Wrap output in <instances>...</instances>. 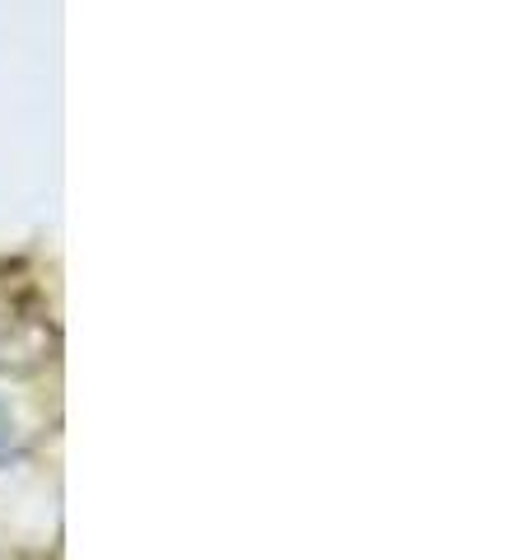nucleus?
I'll use <instances>...</instances> for the list:
<instances>
[{
    "label": "nucleus",
    "mask_w": 532,
    "mask_h": 560,
    "mask_svg": "<svg viewBox=\"0 0 532 560\" xmlns=\"http://www.w3.org/2000/svg\"><path fill=\"white\" fill-rule=\"evenodd\" d=\"M10 448V416H5V407H0V453Z\"/></svg>",
    "instance_id": "1"
}]
</instances>
